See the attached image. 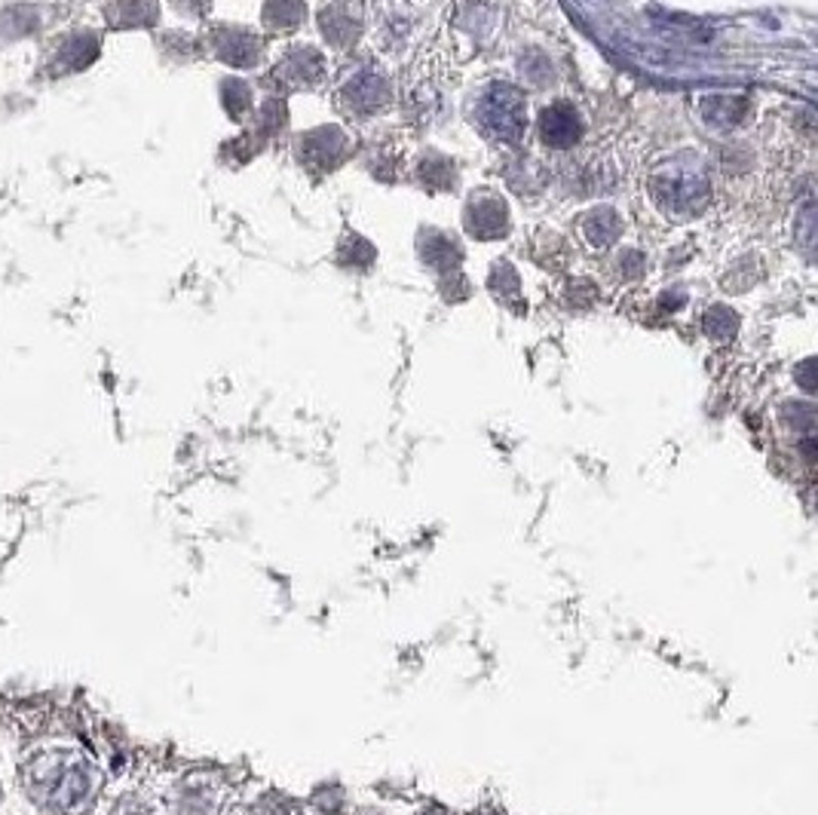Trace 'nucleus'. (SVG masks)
Returning <instances> with one entry per match:
<instances>
[{"mask_svg": "<svg viewBox=\"0 0 818 815\" xmlns=\"http://www.w3.org/2000/svg\"><path fill=\"white\" fill-rule=\"evenodd\" d=\"M748 114V102L741 95H708L703 102V117L708 127L733 129Z\"/></svg>", "mask_w": 818, "mask_h": 815, "instance_id": "obj_9", "label": "nucleus"}, {"mask_svg": "<svg viewBox=\"0 0 818 815\" xmlns=\"http://www.w3.org/2000/svg\"><path fill=\"white\" fill-rule=\"evenodd\" d=\"M650 200L668 218H678V221L696 218L705 205L711 203L708 169L693 157H678L665 167L653 169Z\"/></svg>", "mask_w": 818, "mask_h": 815, "instance_id": "obj_1", "label": "nucleus"}, {"mask_svg": "<svg viewBox=\"0 0 818 815\" xmlns=\"http://www.w3.org/2000/svg\"><path fill=\"white\" fill-rule=\"evenodd\" d=\"M393 99V90L384 77L377 71H362V74L350 77L341 92H337V108L350 117H371L384 111Z\"/></svg>", "mask_w": 818, "mask_h": 815, "instance_id": "obj_3", "label": "nucleus"}, {"mask_svg": "<svg viewBox=\"0 0 818 815\" xmlns=\"http://www.w3.org/2000/svg\"><path fill=\"white\" fill-rule=\"evenodd\" d=\"M463 224L475 240H497V237H506L509 230V209L494 193H478L466 203Z\"/></svg>", "mask_w": 818, "mask_h": 815, "instance_id": "obj_4", "label": "nucleus"}, {"mask_svg": "<svg viewBox=\"0 0 818 815\" xmlns=\"http://www.w3.org/2000/svg\"><path fill=\"white\" fill-rule=\"evenodd\" d=\"M736 329H739V316L729 306H711L705 313V332L711 334L715 341H727V338L736 334Z\"/></svg>", "mask_w": 818, "mask_h": 815, "instance_id": "obj_15", "label": "nucleus"}, {"mask_svg": "<svg viewBox=\"0 0 818 815\" xmlns=\"http://www.w3.org/2000/svg\"><path fill=\"white\" fill-rule=\"evenodd\" d=\"M120 7L117 16V26H151L156 19V3L154 0H117L114 10Z\"/></svg>", "mask_w": 818, "mask_h": 815, "instance_id": "obj_14", "label": "nucleus"}, {"mask_svg": "<svg viewBox=\"0 0 818 815\" xmlns=\"http://www.w3.org/2000/svg\"><path fill=\"white\" fill-rule=\"evenodd\" d=\"M623 233V224H619V215L614 209H595L583 218V237L592 249H607L610 242H616V237Z\"/></svg>", "mask_w": 818, "mask_h": 815, "instance_id": "obj_10", "label": "nucleus"}, {"mask_svg": "<svg viewBox=\"0 0 818 815\" xmlns=\"http://www.w3.org/2000/svg\"><path fill=\"white\" fill-rule=\"evenodd\" d=\"M473 123L487 141L518 144L527 129V102L522 90H515L512 83H491L475 99Z\"/></svg>", "mask_w": 818, "mask_h": 815, "instance_id": "obj_2", "label": "nucleus"}, {"mask_svg": "<svg viewBox=\"0 0 818 815\" xmlns=\"http://www.w3.org/2000/svg\"><path fill=\"white\" fill-rule=\"evenodd\" d=\"M421 252H423V261H426V264H433V268H438V270L461 268V249L454 245V240L442 237V233H433V230H430V233L423 237Z\"/></svg>", "mask_w": 818, "mask_h": 815, "instance_id": "obj_13", "label": "nucleus"}, {"mask_svg": "<svg viewBox=\"0 0 818 815\" xmlns=\"http://www.w3.org/2000/svg\"><path fill=\"white\" fill-rule=\"evenodd\" d=\"M304 16H307V7H304V0H267V7H264V26L270 31H294V28L304 22Z\"/></svg>", "mask_w": 818, "mask_h": 815, "instance_id": "obj_12", "label": "nucleus"}, {"mask_svg": "<svg viewBox=\"0 0 818 815\" xmlns=\"http://www.w3.org/2000/svg\"><path fill=\"white\" fill-rule=\"evenodd\" d=\"M273 77L280 80L285 90H310L325 77V59L313 47H294L276 62Z\"/></svg>", "mask_w": 818, "mask_h": 815, "instance_id": "obj_5", "label": "nucleus"}, {"mask_svg": "<svg viewBox=\"0 0 818 815\" xmlns=\"http://www.w3.org/2000/svg\"><path fill=\"white\" fill-rule=\"evenodd\" d=\"M322 34L332 40L334 47H350L358 38V22L350 16L344 3H334L332 10L322 13Z\"/></svg>", "mask_w": 818, "mask_h": 815, "instance_id": "obj_11", "label": "nucleus"}, {"mask_svg": "<svg viewBox=\"0 0 818 815\" xmlns=\"http://www.w3.org/2000/svg\"><path fill=\"white\" fill-rule=\"evenodd\" d=\"M212 43L218 56L233 68H249L261 59V38L249 28H218Z\"/></svg>", "mask_w": 818, "mask_h": 815, "instance_id": "obj_8", "label": "nucleus"}, {"mask_svg": "<svg viewBox=\"0 0 818 815\" xmlns=\"http://www.w3.org/2000/svg\"><path fill=\"white\" fill-rule=\"evenodd\" d=\"M491 289H494V294H497L499 301H518L522 285H518V273L512 270V264H506V261L494 264V273H491Z\"/></svg>", "mask_w": 818, "mask_h": 815, "instance_id": "obj_16", "label": "nucleus"}, {"mask_svg": "<svg viewBox=\"0 0 818 815\" xmlns=\"http://www.w3.org/2000/svg\"><path fill=\"white\" fill-rule=\"evenodd\" d=\"M586 132V123L570 102H555L549 104L543 117H539V135H543V144L546 148H555V151H567L574 148L576 141L583 139Z\"/></svg>", "mask_w": 818, "mask_h": 815, "instance_id": "obj_6", "label": "nucleus"}, {"mask_svg": "<svg viewBox=\"0 0 818 815\" xmlns=\"http://www.w3.org/2000/svg\"><path fill=\"white\" fill-rule=\"evenodd\" d=\"M346 157V135L341 129L322 127L301 139V163L316 172H332Z\"/></svg>", "mask_w": 818, "mask_h": 815, "instance_id": "obj_7", "label": "nucleus"}]
</instances>
